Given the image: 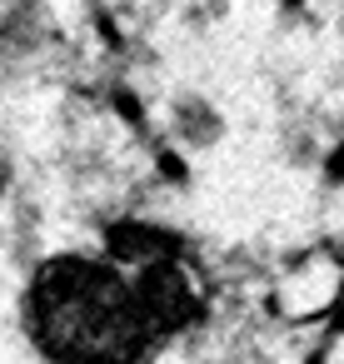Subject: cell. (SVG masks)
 Segmentation results:
<instances>
[{
    "instance_id": "7a4b0ae2",
    "label": "cell",
    "mask_w": 344,
    "mask_h": 364,
    "mask_svg": "<svg viewBox=\"0 0 344 364\" xmlns=\"http://www.w3.org/2000/svg\"><path fill=\"white\" fill-rule=\"evenodd\" d=\"M26 16H31V0H0V60H6V50L21 41Z\"/></svg>"
},
{
    "instance_id": "6da1fadb",
    "label": "cell",
    "mask_w": 344,
    "mask_h": 364,
    "mask_svg": "<svg viewBox=\"0 0 344 364\" xmlns=\"http://www.w3.org/2000/svg\"><path fill=\"white\" fill-rule=\"evenodd\" d=\"M200 309V269L160 225H115L55 250L21 304L26 334L50 364H155Z\"/></svg>"
}]
</instances>
